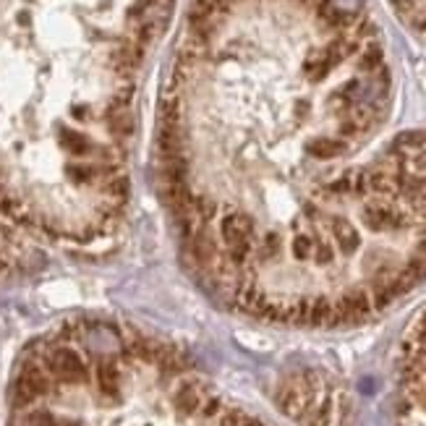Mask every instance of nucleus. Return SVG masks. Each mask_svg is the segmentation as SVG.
Wrapping results in <instances>:
<instances>
[{
	"label": "nucleus",
	"mask_w": 426,
	"mask_h": 426,
	"mask_svg": "<svg viewBox=\"0 0 426 426\" xmlns=\"http://www.w3.org/2000/svg\"><path fill=\"white\" fill-rule=\"evenodd\" d=\"M175 0H0V217L97 249L126 225L136 95Z\"/></svg>",
	"instance_id": "nucleus-2"
},
{
	"label": "nucleus",
	"mask_w": 426,
	"mask_h": 426,
	"mask_svg": "<svg viewBox=\"0 0 426 426\" xmlns=\"http://www.w3.org/2000/svg\"><path fill=\"white\" fill-rule=\"evenodd\" d=\"M11 426H269L173 343L108 319L34 340L14 379Z\"/></svg>",
	"instance_id": "nucleus-3"
},
{
	"label": "nucleus",
	"mask_w": 426,
	"mask_h": 426,
	"mask_svg": "<svg viewBox=\"0 0 426 426\" xmlns=\"http://www.w3.org/2000/svg\"><path fill=\"white\" fill-rule=\"evenodd\" d=\"M395 14L426 40V0H390Z\"/></svg>",
	"instance_id": "nucleus-6"
},
{
	"label": "nucleus",
	"mask_w": 426,
	"mask_h": 426,
	"mask_svg": "<svg viewBox=\"0 0 426 426\" xmlns=\"http://www.w3.org/2000/svg\"><path fill=\"white\" fill-rule=\"evenodd\" d=\"M393 103L366 0H191L157 126L160 197L191 277L280 202L316 142H377Z\"/></svg>",
	"instance_id": "nucleus-1"
},
{
	"label": "nucleus",
	"mask_w": 426,
	"mask_h": 426,
	"mask_svg": "<svg viewBox=\"0 0 426 426\" xmlns=\"http://www.w3.org/2000/svg\"><path fill=\"white\" fill-rule=\"evenodd\" d=\"M283 408L303 426H348L346 400L322 379H296L283 390Z\"/></svg>",
	"instance_id": "nucleus-5"
},
{
	"label": "nucleus",
	"mask_w": 426,
	"mask_h": 426,
	"mask_svg": "<svg viewBox=\"0 0 426 426\" xmlns=\"http://www.w3.org/2000/svg\"><path fill=\"white\" fill-rule=\"evenodd\" d=\"M395 424L426 426V311L400 343L395 363Z\"/></svg>",
	"instance_id": "nucleus-4"
}]
</instances>
